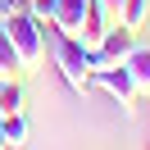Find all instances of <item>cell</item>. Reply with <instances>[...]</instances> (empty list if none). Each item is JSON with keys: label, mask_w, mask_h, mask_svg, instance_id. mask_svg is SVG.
<instances>
[{"label": "cell", "mask_w": 150, "mask_h": 150, "mask_svg": "<svg viewBox=\"0 0 150 150\" xmlns=\"http://www.w3.org/2000/svg\"><path fill=\"white\" fill-rule=\"evenodd\" d=\"M100 5H105V9H109V14H118V0H100Z\"/></svg>", "instance_id": "13"}, {"label": "cell", "mask_w": 150, "mask_h": 150, "mask_svg": "<svg viewBox=\"0 0 150 150\" xmlns=\"http://www.w3.org/2000/svg\"><path fill=\"white\" fill-rule=\"evenodd\" d=\"M14 73H23V64H18V55H14L5 28H0V77H14Z\"/></svg>", "instance_id": "10"}, {"label": "cell", "mask_w": 150, "mask_h": 150, "mask_svg": "<svg viewBox=\"0 0 150 150\" xmlns=\"http://www.w3.org/2000/svg\"><path fill=\"white\" fill-rule=\"evenodd\" d=\"M91 50H100L105 64H123V59L137 50V32L123 28V23H109V28H105V37H100V46H91Z\"/></svg>", "instance_id": "4"}, {"label": "cell", "mask_w": 150, "mask_h": 150, "mask_svg": "<svg viewBox=\"0 0 150 150\" xmlns=\"http://www.w3.org/2000/svg\"><path fill=\"white\" fill-rule=\"evenodd\" d=\"M91 86L109 91L114 100L123 105V114H132V109H137V86H132L127 64H100V68H91Z\"/></svg>", "instance_id": "3"}, {"label": "cell", "mask_w": 150, "mask_h": 150, "mask_svg": "<svg viewBox=\"0 0 150 150\" xmlns=\"http://www.w3.org/2000/svg\"><path fill=\"white\" fill-rule=\"evenodd\" d=\"M14 14H28V0H0V18H14Z\"/></svg>", "instance_id": "12"}, {"label": "cell", "mask_w": 150, "mask_h": 150, "mask_svg": "<svg viewBox=\"0 0 150 150\" xmlns=\"http://www.w3.org/2000/svg\"><path fill=\"white\" fill-rule=\"evenodd\" d=\"M123 64H127V73H132L137 96H150V46H141V41H137V50H132Z\"/></svg>", "instance_id": "7"}, {"label": "cell", "mask_w": 150, "mask_h": 150, "mask_svg": "<svg viewBox=\"0 0 150 150\" xmlns=\"http://www.w3.org/2000/svg\"><path fill=\"white\" fill-rule=\"evenodd\" d=\"M23 100H28L23 86L14 82V77H0V118H5V114H23Z\"/></svg>", "instance_id": "9"}, {"label": "cell", "mask_w": 150, "mask_h": 150, "mask_svg": "<svg viewBox=\"0 0 150 150\" xmlns=\"http://www.w3.org/2000/svg\"><path fill=\"white\" fill-rule=\"evenodd\" d=\"M28 141V118L23 114H5V146H23Z\"/></svg>", "instance_id": "11"}, {"label": "cell", "mask_w": 150, "mask_h": 150, "mask_svg": "<svg viewBox=\"0 0 150 150\" xmlns=\"http://www.w3.org/2000/svg\"><path fill=\"white\" fill-rule=\"evenodd\" d=\"M146 14H150V0H118V14H114V23H123V28L141 32Z\"/></svg>", "instance_id": "8"}, {"label": "cell", "mask_w": 150, "mask_h": 150, "mask_svg": "<svg viewBox=\"0 0 150 150\" xmlns=\"http://www.w3.org/2000/svg\"><path fill=\"white\" fill-rule=\"evenodd\" d=\"M109 23H114V14L105 9L100 0H91V5H86V14H82V28H77V41H82L86 50L100 46V37H105V28H109Z\"/></svg>", "instance_id": "6"}, {"label": "cell", "mask_w": 150, "mask_h": 150, "mask_svg": "<svg viewBox=\"0 0 150 150\" xmlns=\"http://www.w3.org/2000/svg\"><path fill=\"white\" fill-rule=\"evenodd\" d=\"M0 150H5V118H0Z\"/></svg>", "instance_id": "14"}, {"label": "cell", "mask_w": 150, "mask_h": 150, "mask_svg": "<svg viewBox=\"0 0 150 150\" xmlns=\"http://www.w3.org/2000/svg\"><path fill=\"white\" fill-rule=\"evenodd\" d=\"M0 28H5V37H9L23 73H37V68L46 64V32H50L46 23H37L32 14H14V18H0Z\"/></svg>", "instance_id": "1"}, {"label": "cell", "mask_w": 150, "mask_h": 150, "mask_svg": "<svg viewBox=\"0 0 150 150\" xmlns=\"http://www.w3.org/2000/svg\"><path fill=\"white\" fill-rule=\"evenodd\" d=\"M55 64L73 91H91V50L77 37H55Z\"/></svg>", "instance_id": "2"}, {"label": "cell", "mask_w": 150, "mask_h": 150, "mask_svg": "<svg viewBox=\"0 0 150 150\" xmlns=\"http://www.w3.org/2000/svg\"><path fill=\"white\" fill-rule=\"evenodd\" d=\"M86 5H91V0H55V14H50V32H55V37H77Z\"/></svg>", "instance_id": "5"}]
</instances>
